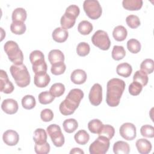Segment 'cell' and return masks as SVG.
Returning a JSON list of instances; mask_svg holds the SVG:
<instances>
[{
	"label": "cell",
	"instance_id": "obj_1",
	"mask_svg": "<svg viewBox=\"0 0 154 154\" xmlns=\"http://www.w3.org/2000/svg\"><path fill=\"white\" fill-rule=\"evenodd\" d=\"M125 82L119 78H112L106 85V102L108 105L115 107L119 105L120 98L125 88Z\"/></svg>",
	"mask_w": 154,
	"mask_h": 154
},
{
	"label": "cell",
	"instance_id": "obj_2",
	"mask_svg": "<svg viewBox=\"0 0 154 154\" xmlns=\"http://www.w3.org/2000/svg\"><path fill=\"white\" fill-rule=\"evenodd\" d=\"M84 93L81 89H72L66 99L60 105V112L64 116H69L74 113L84 97Z\"/></svg>",
	"mask_w": 154,
	"mask_h": 154
},
{
	"label": "cell",
	"instance_id": "obj_3",
	"mask_svg": "<svg viewBox=\"0 0 154 154\" xmlns=\"http://www.w3.org/2000/svg\"><path fill=\"white\" fill-rule=\"evenodd\" d=\"M10 72L16 84L21 88L28 86L31 81L30 75L25 65L13 64L10 67Z\"/></svg>",
	"mask_w": 154,
	"mask_h": 154
},
{
	"label": "cell",
	"instance_id": "obj_4",
	"mask_svg": "<svg viewBox=\"0 0 154 154\" xmlns=\"http://www.w3.org/2000/svg\"><path fill=\"white\" fill-rule=\"evenodd\" d=\"M4 49L8 55V59L14 64H23V55L16 42L13 40L7 41L4 44Z\"/></svg>",
	"mask_w": 154,
	"mask_h": 154
},
{
	"label": "cell",
	"instance_id": "obj_5",
	"mask_svg": "<svg viewBox=\"0 0 154 154\" xmlns=\"http://www.w3.org/2000/svg\"><path fill=\"white\" fill-rule=\"evenodd\" d=\"M79 13L80 9L76 5H70L67 7L64 14L61 17L60 24L62 28L66 29L72 28Z\"/></svg>",
	"mask_w": 154,
	"mask_h": 154
},
{
	"label": "cell",
	"instance_id": "obj_6",
	"mask_svg": "<svg viewBox=\"0 0 154 154\" xmlns=\"http://www.w3.org/2000/svg\"><path fill=\"white\" fill-rule=\"evenodd\" d=\"M83 8L88 17L96 20L102 14V7L97 0H85L83 3Z\"/></svg>",
	"mask_w": 154,
	"mask_h": 154
},
{
	"label": "cell",
	"instance_id": "obj_7",
	"mask_svg": "<svg viewBox=\"0 0 154 154\" xmlns=\"http://www.w3.org/2000/svg\"><path fill=\"white\" fill-rule=\"evenodd\" d=\"M109 140L104 136H99L89 147L91 154H104L109 147Z\"/></svg>",
	"mask_w": 154,
	"mask_h": 154
},
{
	"label": "cell",
	"instance_id": "obj_8",
	"mask_svg": "<svg viewBox=\"0 0 154 154\" xmlns=\"http://www.w3.org/2000/svg\"><path fill=\"white\" fill-rule=\"evenodd\" d=\"M93 44L99 49L107 51L111 46V41L106 32L103 30H97L91 37Z\"/></svg>",
	"mask_w": 154,
	"mask_h": 154
},
{
	"label": "cell",
	"instance_id": "obj_9",
	"mask_svg": "<svg viewBox=\"0 0 154 154\" xmlns=\"http://www.w3.org/2000/svg\"><path fill=\"white\" fill-rule=\"evenodd\" d=\"M52 142L56 147H61L64 144V137L61 132L60 127L56 124H52L46 128Z\"/></svg>",
	"mask_w": 154,
	"mask_h": 154
},
{
	"label": "cell",
	"instance_id": "obj_10",
	"mask_svg": "<svg viewBox=\"0 0 154 154\" xmlns=\"http://www.w3.org/2000/svg\"><path fill=\"white\" fill-rule=\"evenodd\" d=\"M119 133L124 139L129 141L133 140L137 136L136 127L133 123H125L120 127Z\"/></svg>",
	"mask_w": 154,
	"mask_h": 154
},
{
	"label": "cell",
	"instance_id": "obj_11",
	"mask_svg": "<svg viewBox=\"0 0 154 154\" xmlns=\"http://www.w3.org/2000/svg\"><path fill=\"white\" fill-rule=\"evenodd\" d=\"M88 98L90 103L94 106H98L102 100V88L98 84H94L91 88Z\"/></svg>",
	"mask_w": 154,
	"mask_h": 154
},
{
	"label": "cell",
	"instance_id": "obj_12",
	"mask_svg": "<svg viewBox=\"0 0 154 154\" xmlns=\"http://www.w3.org/2000/svg\"><path fill=\"white\" fill-rule=\"evenodd\" d=\"M14 89L12 82L9 80L8 75L4 70H0V91L5 94L11 93Z\"/></svg>",
	"mask_w": 154,
	"mask_h": 154
},
{
	"label": "cell",
	"instance_id": "obj_13",
	"mask_svg": "<svg viewBox=\"0 0 154 154\" xmlns=\"http://www.w3.org/2000/svg\"><path fill=\"white\" fill-rule=\"evenodd\" d=\"M2 140L5 144L7 146H13L16 145L19 142V136L16 131L9 129L4 132Z\"/></svg>",
	"mask_w": 154,
	"mask_h": 154
},
{
	"label": "cell",
	"instance_id": "obj_14",
	"mask_svg": "<svg viewBox=\"0 0 154 154\" xmlns=\"http://www.w3.org/2000/svg\"><path fill=\"white\" fill-rule=\"evenodd\" d=\"M1 108L8 114H14L17 112L19 106L17 101L13 99H7L2 101Z\"/></svg>",
	"mask_w": 154,
	"mask_h": 154
},
{
	"label": "cell",
	"instance_id": "obj_15",
	"mask_svg": "<svg viewBox=\"0 0 154 154\" xmlns=\"http://www.w3.org/2000/svg\"><path fill=\"white\" fill-rule=\"evenodd\" d=\"M87 73L82 69L74 70L70 75V79L75 84H84L87 79Z\"/></svg>",
	"mask_w": 154,
	"mask_h": 154
},
{
	"label": "cell",
	"instance_id": "obj_16",
	"mask_svg": "<svg viewBox=\"0 0 154 154\" xmlns=\"http://www.w3.org/2000/svg\"><path fill=\"white\" fill-rule=\"evenodd\" d=\"M68 36V31L67 29L62 27H58L55 28L52 34L53 40L58 43L64 42L67 39Z\"/></svg>",
	"mask_w": 154,
	"mask_h": 154
},
{
	"label": "cell",
	"instance_id": "obj_17",
	"mask_svg": "<svg viewBox=\"0 0 154 154\" xmlns=\"http://www.w3.org/2000/svg\"><path fill=\"white\" fill-rule=\"evenodd\" d=\"M50 76L46 73V72L35 74L34 77V83L39 88L46 87L50 82Z\"/></svg>",
	"mask_w": 154,
	"mask_h": 154
},
{
	"label": "cell",
	"instance_id": "obj_18",
	"mask_svg": "<svg viewBox=\"0 0 154 154\" xmlns=\"http://www.w3.org/2000/svg\"><path fill=\"white\" fill-rule=\"evenodd\" d=\"M135 145L138 152L141 154H147L150 152L152 150V144L151 143L144 138L138 139Z\"/></svg>",
	"mask_w": 154,
	"mask_h": 154
},
{
	"label": "cell",
	"instance_id": "obj_19",
	"mask_svg": "<svg viewBox=\"0 0 154 154\" xmlns=\"http://www.w3.org/2000/svg\"><path fill=\"white\" fill-rule=\"evenodd\" d=\"M48 60L51 65L64 62V54L59 49H52L48 54Z\"/></svg>",
	"mask_w": 154,
	"mask_h": 154
},
{
	"label": "cell",
	"instance_id": "obj_20",
	"mask_svg": "<svg viewBox=\"0 0 154 154\" xmlns=\"http://www.w3.org/2000/svg\"><path fill=\"white\" fill-rule=\"evenodd\" d=\"M113 152L116 154H128L130 152V147L128 143L118 141L113 145Z\"/></svg>",
	"mask_w": 154,
	"mask_h": 154
},
{
	"label": "cell",
	"instance_id": "obj_21",
	"mask_svg": "<svg viewBox=\"0 0 154 154\" xmlns=\"http://www.w3.org/2000/svg\"><path fill=\"white\" fill-rule=\"evenodd\" d=\"M142 0H123L122 5L124 8L128 10H139L143 6Z\"/></svg>",
	"mask_w": 154,
	"mask_h": 154
},
{
	"label": "cell",
	"instance_id": "obj_22",
	"mask_svg": "<svg viewBox=\"0 0 154 154\" xmlns=\"http://www.w3.org/2000/svg\"><path fill=\"white\" fill-rule=\"evenodd\" d=\"M127 29L122 25L116 26L112 31V36L116 41L122 42L125 40L127 37Z\"/></svg>",
	"mask_w": 154,
	"mask_h": 154
},
{
	"label": "cell",
	"instance_id": "obj_23",
	"mask_svg": "<svg viewBox=\"0 0 154 154\" xmlns=\"http://www.w3.org/2000/svg\"><path fill=\"white\" fill-rule=\"evenodd\" d=\"M132 72V66L128 63H122L119 64L116 68L117 73L124 78L129 77Z\"/></svg>",
	"mask_w": 154,
	"mask_h": 154
},
{
	"label": "cell",
	"instance_id": "obj_24",
	"mask_svg": "<svg viewBox=\"0 0 154 154\" xmlns=\"http://www.w3.org/2000/svg\"><path fill=\"white\" fill-rule=\"evenodd\" d=\"M33 140L35 144H42L47 142V134L42 128L36 129L34 132Z\"/></svg>",
	"mask_w": 154,
	"mask_h": 154
},
{
	"label": "cell",
	"instance_id": "obj_25",
	"mask_svg": "<svg viewBox=\"0 0 154 154\" xmlns=\"http://www.w3.org/2000/svg\"><path fill=\"white\" fill-rule=\"evenodd\" d=\"M27 17L26 10L23 8H16L12 13L11 18L13 22H25Z\"/></svg>",
	"mask_w": 154,
	"mask_h": 154
},
{
	"label": "cell",
	"instance_id": "obj_26",
	"mask_svg": "<svg viewBox=\"0 0 154 154\" xmlns=\"http://www.w3.org/2000/svg\"><path fill=\"white\" fill-rule=\"evenodd\" d=\"M74 139L78 144L84 145L88 142L90 140V135L86 131L81 129L75 134Z\"/></svg>",
	"mask_w": 154,
	"mask_h": 154
},
{
	"label": "cell",
	"instance_id": "obj_27",
	"mask_svg": "<svg viewBox=\"0 0 154 154\" xmlns=\"http://www.w3.org/2000/svg\"><path fill=\"white\" fill-rule=\"evenodd\" d=\"M26 25L23 22H13L10 25L11 31L16 35H22L26 31Z\"/></svg>",
	"mask_w": 154,
	"mask_h": 154
},
{
	"label": "cell",
	"instance_id": "obj_28",
	"mask_svg": "<svg viewBox=\"0 0 154 154\" xmlns=\"http://www.w3.org/2000/svg\"><path fill=\"white\" fill-rule=\"evenodd\" d=\"M63 126L65 132L70 134L76 130L78 127V123L75 119H69L63 122Z\"/></svg>",
	"mask_w": 154,
	"mask_h": 154
},
{
	"label": "cell",
	"instance_id": "obj_29",
	"mask_svg": "<svg viewBox=\"0 0 154 154\" xmlns=\"http://www.w3.org/2000/svg\"><path fill=\"white\" fill-rule=\"evenodd\" d=\"M134 81L139 82L142 85L143 87L146 85L148 83L149 78L147 74L142 70H137L134 75L133 76Z\"/></svg>",
	"mask_w": 154,
	"mask_h": 154
},
{
	"label": "cell",
	"instance_id": "obj_30",
	"mask_svg": "<svg viewBox=\"0 0 154 154\" xmlns=\"http://www.w3.org/2000/svg\"><path fill=\"white\" fill-rule=\"evenodd\" d=\"M65 91V87L64 84L60 82L55 83L51 87L49 92L54 97H58L62 96Z\"/></svg>",
	"mask_w": 154,
	"mask_h": 154
},
{
	"label": "cell",
	"instance_id": "obj_31",
	"mask_svg": "<svg viewBox=\"0 0 154 154\" xmlns=\"http://www.w3.org/2000/svg\"><path fill=\"white\" fill-rule=\"evenodd\" d=\"M78 31L82 35H88L93 31V25L88 20H82L78 24Z\"/></svg>",
	"mask_w": 154,
	"mask_h": 154
},
{
	"label": "cell",
	"instance_id": "obj_32",
	"mask_svg": "<svg viewBox=\"0 0 154 154\" xmlns=\"http://www.w3.org/2000/svg\"><path fill=\"white\" fill-rule=\"evenodd\" d=\"M112 58L116 61L123 59L126 55V51L122 46L115 45L111 52Z\"/></svg>",
	"mask_w": 154,
	"mask_h": 154
},
{
	"label": "cell",
	"instance_id": "obj_33",
	"mask_svg": "<svg viewBox=\"0 0 154 154\" xmlns=\"http://www.w3.org/2000/svg\"><path fill=\"white\" fill-rule=\"evenodd\" d=\"M36 101L32 95H26L22 99V105L26 109H31L35 107Z\"/></svg>",
	"mask_w": 154,
	"mask_h": 154
},
{
	"label": "cell",
	"instance_id": "obj_34",
	"mask_svg": "<svg viewBox=\"0 0 154 154\" xmlns=\"http://www.w3.org/2000/svg\"><path fill=\"white\" fill-rule=\"evenodd\" d=\"M115 134V129L113 126L109 125H103L99 133V136H104L109 140L114 137Z\"/></svg>",
	"mask_w": 154,
	"mask_h": 154
},
{
	"label": "cell",
	"instance_id": "obj_35",
	"mask_svg": "<svg viewBox=\"0 0 154 154\" xmlns=\"http://www.w3.org/2000/svg\"><path fill=\"white\" fill-rule=\"evenodd\" d=\"M141 45L140 42L135 38L129 39L127 42V48L132 54H137L141 50Z\"/></svg>",
	"mask_w": 154,
	"mask_h": 154
},
{
	"label": "cell",
	"instance_id": "obj_36",
	"mask_svg": "<svg viewBox=\"0 0 154 154\" xmlns=\"http://www.w3.org/2000/svg\"><path fill=\"white\" fill-rule=\"evenodd\" d=\"M103 126L102 122L99 119H93L88 123V128L93 134H99Z\"/></svg>",
	"mask_w": 154,
	"mask_h": 154
},
{
	"label": "cell",
	"instance_id": "obj_37",
	"mask_svg": "<svg viewBox=\"0 0 154 154\" xmlns=\"http://www.w3.org/2000/svg\"><path fill=\"white\" fill-rule=\"evenodd\" d=\"M141 70L145 72L147 74H150L154 70V61L152 59L147 58L142 61L140 64Z\"/></svg>",
	"mask_w": 154,
	"mask_h": 154
},
{
	"label": "cell",
	"instance_id": "obj_38",
	"mask_svg": "<svg viewBox=\"0 0 154 154\" xmlns=\"http://www.w3.org/2000/svg\"><path fill=\"white\" fill-rule=\"evenodd\" d=\"M38 101L41 104L46 105L53 102L55 97L48 91H45L40 93L38 96Z\"/></svg>",
	"mask_w": 154,
	"mask_h": 154
},
{
	"label": "cell",
	"instance_id": "obj_39",
	"mask_svg": "<svg viewBox=\"0 0 154 154\" xmlns=\"http://www.w3.org/2000/svg\"><path fill=\"white\" fill-rule=\"evenodd\" d=\"M32 70L35 74L46 73L48 69L47 64L45 60L37 61L32 64Z\"/></svg>",
	"mask_w": 154,
	"mask_h": 154
},
{
	"label": "cell",
	"instance_id": "obj_40",
	"mask_svg": "<svg viewBox=\"0 0 154 154\" xmlns=\"http://www.w3.org/2000/svg\"><path fill=\"white\" fill-rule=\"evenodd\" d=\"M126 22L128 26L132 29L137 28L140 25V20L136 15L131 14L128 16L126 18Z\"/></svg>",
	"mask_w": 154,
	"mask_h": 154
},
{
	"label": "cell",
	"instance_id": "obj_41",
	"mask_svg": "<svg viewBox=\"0 0 154 154\" xmlns=\"http://www.w3.org/2000/svg\"><path fill=\"white\" fill-rule=\"evenodd\" d=\"M90 51V45L86 42H81L76 47V52L78 55L81 57H85L87 55L89 54Z\"/></svg>",
	"mask_w": 154,
	"mask_h": 154
},
{
	"label": "cell",
	"instance_id": "obj_42",
	"mask_svg": "<svg viewBox=\"0 0 154 154\" xmlns=\"http://www.w3.org/2000/svg\"><path fill=\"white\" fill-rule=\"evenodd\" d=\"M66 69V66L64 62L52 64L51 68V73L54 75H60L63 74Z\"/></svg>",
	"mask_w": 154,
	"mask_h": 154
},
{
	"label": "cell",
	"instance_id": "obj_43",
	"mask_svg": "<svg viewBox=\"0 0 154 154\" xmlns=\"http://www.w3.org/2000/svg\"><path fill=\"white\" fill-rule=\"evenodd\" d=\"M143 86L138 82L134 81L129 86V93L132 96L138 95L142 91Z\"/></svg>",
	"mask_w": 154,
	"mask_h": 154
},
{
	"label": "cell",
	"instance_id": "obj_44",
	"mask_svg": "<svg viewBox=\"0 0 154 154\" xmlns=\"http://www.w3.org/2000/svg\"><path fill=\"white\" fill-rule=\"evenodd\" d=\"M140 132L142 136L147 138H153L154 137V128L149 125H145L141 126Z\"/></svg>",
	"mask_w": 154,
	"mask_h": 154
},
{
	"label": "cell",
	"instance_id": "obj_45",
	"mask_svg": "<svg viewBox=\"0 0 154 154\" xmlns=\"http://www.w3.org/2000/svg\"><path fill=\"white\" fill-rule=\"evenodd\" d=\"M34 150L38 154H46L50 152V145L46 142L42 144H35Z\"/></svg>",
	"mask_w": 154,
	"mask_h": 154
},
{
	"label": "cell",
	"instance_id": "obj_46",
	"mask_svg": "<svg viewBox=\"0 0 154 154\" xmlns=\"http://www.w3.org/2000/svg\"><path fill=\"white\" fill-rule=\"evenodd\" d=\"M42 60H45L43 53L39 50H35L32 51L29 54V60L31 64L38 61Z\"/></svg>",
	"mask_w": 154,
	"mask_h": 154
},
{
	"label": "cell",
	"instance_id": "obj_47",
	"mask_svg": "<svg viewBox=\"0 0 154 154\" xmlns=\"http://www.w3.org/2000/svg\"><path fill=\"white\" fill-rule=\"evenodd\" d=\"M40 117L43 122H48L53 119L54 113L51 109H44L41 111Z\"/></svg>",
	"mask_w": 154,
	"mask_h": 154
},
{
	"label": "cell",
	"instance_id": "obj_48",
	"mask_svg": "<svg viewBox=\"0 0 154 154\" xmlns=\"http://www.w3.org/2000/svg\"><path fill=\"white\" fill-rule=\"evenodd\" d=\"M70 153L72 154V153H78V154H84V152L80 148L78 147H75V148H73L72 149V150L70 151Z\"/></svg>",
	"mask_w": 154,
	"mask_h": 154
}]
</instances>
